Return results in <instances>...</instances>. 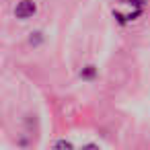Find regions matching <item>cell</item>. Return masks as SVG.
I'll use <instances>...</instances> for the list:
<instances>
[{
	"label": "cell",
	"mask_w": 150,
	"mask_h": 150,
	"mask_svg": "<svg viewBox=\"0 0 150 150\" xmlns=\"http://www.w3.org/2000/svg\"><path fill=\"white\" fill-rule=\"evenodd\" d=\"M41 41H43V33H41V31H35V33H31V37H29V43H31L33 47H37Z\"/></svg>",
	"instance_id": "obj_3"
},
{
	"label": "cell",
	"mask_w": 150,
	"mask_h": 150,
	"mask_svg": "<svg viewBox=\"0 0 150 150\" xmlns=\"http://www.w3.org/2000/svg\"><path fill=\"white\" fill-rule=\"evenodd\" d=\"M140 15H142V8H136L134 13H129V15H127V21H136Z\"/></svg>",
	"instance_id": "obj_7"
},
{
	"label": "cell",
	"mask_w": 150,
	"mask_h": 150,
	"mask_svg": "<svg viewBox=\"0 0 150 150\" xmlns=\"http://www.w3.org/2000/svg\"><path fill=\"white\" fill-rule=\"evenodd\" d=\"M127 4H132L134 8H142L146 4V0H127Z\"/></svg>",
	"instance_id": "obj_6"
},
{
	"label": "cell",
	"mask_w": 150,
	"mask_h": 150,
	"mask_svg": "<svg viewBox=\"0 0 150 150\" xmlns=\"http://www.w3.org/2000/svg\"><path fill=\"white\" fill-rule=\"evenodd\" d=\"M97 74H99V70H97V66H93V64H88V66H84L82 70H80V78L82 80H95L97 78Z\"/></svg>",
	"instance_id": "obj_2"
},
{
	"label": "cell",
	"mask_w": 150,
	"mask_h": 150,
	"mask_svg": "<svg viewBox=\"0 0 150 150\" xmlns=\"http://www.w3.org/2000/svg\"><path fill=\"white\" fill-rule=\"evenodd\" d=\"M54 148H66V150H72V148H74V144H72V142H68V140H58V142L54 144Z\"/></svg>",
	"instance_id": "obj_4"
},
{
	"label": "cell",
	"mask_w": 150,
	"mask_h": 150,
	"mask_svg": "<svg viewBox=\"0 0 150 150\" xmlns=\"http://www.w3.org/2000/svg\"><path fill=\"white\" fill-rule=\"evenodd\" d=\"M35 13H37V4L33 2V0H19L17 6H15V17L21 19V21L31 19Z\"/></svg>",
	"instance_id": "obj_1"
},
{
	"label": "cell",
	"mask_w": 150,
	"mask_h": 150,
	"mask_svg": "<svg viewBox=\"0 0 150 150\" xmlns=\"http://www.w3.org/2000/svg\"><path fill=\"white\" fill-rule=\"evenodd\" d=\"M121 2H123V0H121Z\"/></svg>",
	"instance_id": "obj_8"
},
{
	"label": "cell",
	"mask_w": 150,
	"mask_h": 150,
	"mask_svg": "<svg viewBox=\"0 0 150 150\" xmlns=\"http://www.w3.org/2000/svg\"><path fill=\"white\" fill-rule=\"evenodd\" d=\"M113 17L117 19L119 25H127V23H129V21H127V15H121L119 11H113Z\"/></svg>",
	"instance_id": "obj_5"
}]
</instances>
